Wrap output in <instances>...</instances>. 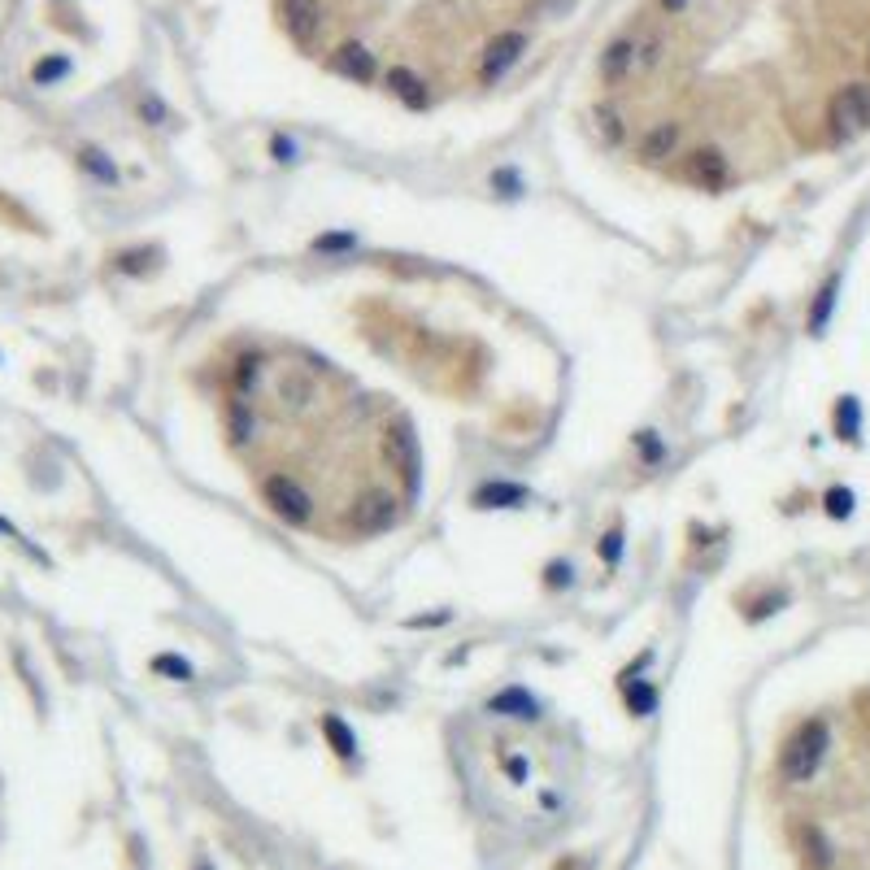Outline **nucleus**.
I'll return each instance as SVG.
<instances>
[{
  "label": "nucleus",
  "mask_w": 870,
  "mask_h": 870,
  "mask_svg": "<svg viewBox=\"0 0 870 870\" xmlns=\"http://www.w3.org/2000/svg\"><path fill=\"white\" fill-rule=\"evenodd\" d=\"M822 753H827V727L814 718V723H805V727L784 744V753H779V775H784L787 784H805L818 766H822Z\"/></svg>",
  "instance_id": "obj_1"
},
{
  "label": "nucleus",
  "mask_w": 870,
  "mask_h": 870,
  "mask_svg": "<svg viewBox=\"0 0 870 870\" xmlns=\"http://www.w3.org/2000/svg\"><path fill=\"white\" fill-rule=\"evenodd\" d=\"M831 127L836 136L870 131V83H848L831 96Z\"/></svg>",
  "instance_id": "obj_2"
},
{
  "label": "nucleus",
  "mask_w": 870,
  "mask_h": 870,
  "mask_svg": "<svg viewBox=\"0 0 870 870\" xmlns=\"http://www.w3.org/2000/svg\"><path fill=\"white\" fill-rule=\"evenodd\" d=\"M266 501H270V509L279 514L283 523H292V527H301V523H309L313 518V501H309V492L296 483L292 475H270L266 479Z\"/></svg>",
  "instance_id": "obj_3"
},
{
  "label": "nucleus",
  "mask_w": 870,
  "mask_h": 870,
  "mask_svg": "<svg viewBox=\"0 0 870 870\" xmlns=\"http://www.w3.org/2000/svg\"><path fill=\"white\" fill-rule=\"evenodd\" d=\"M392 518H396V497L392 492H383V488L362 492V497L353 501V509H348V523H353L362 535H374V532H383V527H392Z\"/></svg>",
  "instance_id": "obj_4"
},
{
  "label": "nucleus",
  "mask_w": 870,
  "mask_h": 870,
  "mask_svg": "<svg viewBox=\"0 0 870 870\" xmlns=\"http://www.w3.org/2000/svg\"><path fill=\"white\" fill-rule=\"evenodd\" d=\"M275 396H279V409H287V414H305L309 405L318 400V383H313L309 370L287 365L279 379H275Z\"/></svg>",
  "instance_id": "obj_5"
},
{
  "label": "nucleus",
  "mask_w": 870,
  "mask_h": 870,
  "mask_svg": "<svg viewBox=\"0 0 870 870\" xmlns=\"http://www.w3.org/2000/svg\"><path fill=\"white\" fill-rule=\"evenodd\" d=\"M283 13V31L296 40V44H313V35L322 31V9L318 0H279Z\"/></svg>",
  "instance_id": "obj_6"
},
{
  "label": "nucleus",
  "mask_w": 870,
  "mask_h": 870,
  "mask_svg": "<svg viewBox=\"0 0 870 870\" xmlns=\"http://www.w3.org/2000/svg\"><path fill=\"white\" fill-rule=\"evenodd\" d=\"M527 48V35H518V31H509V35H497L492 44H488V53H483V66H479V75H483V83H492V79H501L509 66L523 57Z\"/></svg>",
  "instance_id": "obj_7"
},
{
  "label": "nucleus",
  "mask_w": 870,
  "mask_h": 870,
  "mask_svg": "<svg viewBox=\"0 0 870 870\" xmlns=\"http://www.w3.org/2000/svg\"><path fill=\"white\" fill-rule=\"evenodd\" d=\"M388 457H392V466L400 470V479L409 483V488H418V440L409 435V426H388Z\"/></svg>",
  "instance_id": "obj_8"
},
{
  "label": "nucleus",
  "mask_w": 870,
  "mask_h": 870,
  "mask_svg": "<svg viewBox=\"0 0 870 870\" xmlns=\"http://www.w3.org/2000/svg\"><path fill=\"white\" fill-rule=\"evenodd\" d=\"M627 75H636V40H631V35L614 40V44L601 53V83L618 87Z\"/></svg>",
  "instance_id": "obj_9"
},
{
  "label": "nucleus",
  "mask_w": 870,
  "mask_h": 870,
  "mask_svg": "<svg viewBox=\"0 0 870 870\" xmlns=\"http://www.w3.org/2000/svg\"><path fill=\"white\" fill-rule=\"evenodd\" d=\"M331 66H336L344 79H357V83H370V79H374V53H365L362 44H344V48H336Z\"/></svg>",
  "instance_id": "obj_10"
},
{
  "label": "nucleus",
  "mask_w": 870,
  "mask_h": 870,
  "mask_svg": "<svg viewBox=\"0 0 870 870\" xmlns=\"http://www.w3.org/2000/svg\"><path fill=\"white\" fill-rule=\"evenodd\" d=\"M688 174H692L697 183H705V188H723V183H727V157H723L718 148H701V153H692Z\"/></svg>",
  "instance_id": "obj_11"
},
{
  "label": "nucleus",
  "mask_w": 870,
  "mask_h": 870,
  "mask_svg": "<svg viewBox=\"0 0 870 870\" xmlns=\"http://www.w3.org/2000/svg\"><path fill=\"white\" fill-rule=\"evenodd\" d=\"M679 140H683V127H679V122H662V127H653V131L645 136L640 157H645V162H666L674 148H679Z\"/></svg>",
  "instance_id": "obj_12"
},
{
  "label": "nucleus",
  "mask_w": 870,
  "mask_h": 870,
  "mask_svg": "<svg viewBox=\"0 0 870 870\" xmlns=\"http://www.w3.org/2000/svg\"><path fill=\"white\" fill-rule=\"evenodd\" d=\"M388 87H392V96H400L409 110H422L426 105V83H422L414 70H405V66L388 70Z\"/></svg>",
  "instance_id": "obj_13"
},
{
  "label": "nucleus",
  "mask_w": 870,
  "mask_h": 870,
  "mask_svg": "<svg viewBox=\"0 0 870 870\" xmlns=\"http://www.w3.org/2000/svg\"><path fill=\"white\" fill-rule=\"evenodd\" d=\"M657 61H662V35L657 31L636 35V70H653Z\"/></svg>",
  "instance_id": "obj_14"
},
{
  "label": "nucleus",
  "mask_w": 870,
  "mask_h": 870,
  "mask_svg": "<svg viewBox=\"0 0 870 870\" xmlns=\"http://www.w3.org/2000/svg\"><path fill=\"white\" fill-rule=\"evenodd\" d=\"M322 731L331 735V744H336V753H339V758H353V753H357V740L348 735V727L339 723L336 714H327V718H322Z\"/></svg>",
  "instance_id": "obj_15"
},
{
  "label": "nucleus",
  "mask_w": 870,
  "mask_h": 870,
  "mask_svg": "<svg viewBox=\"0 0 870 870\" xmlns=\"http://www.w3.org/2000/svg\"><path fill=\"white\" fill-rule=\"evenodd\" d=\"M492 709H497V714L514 709V718H532V714H535V701H527L523 692H505V697H497V701H492Z\"/></svg>",
  "instance_id": "obj_16"
},
{
  "label": "nucleus",
  "mask_w": 870,
  "mask_h": 870,
  "mask_svg": "<svg viewBox=\"0 0 870 870\" xmlns=\"http://www.w3.org/2000/svg\"><path fill=\"white\" fill-rule=\"evenodd\" d=\"M249 426H253V414H249L244 405H235V409H231V440L244 444V440H249Z\"/></svg>",
  "instance_id": "obj_17"
},
{
  "label": "nucleus",
  "mask_w": 870,
  "mask_h": 870,
  "mask_svg": "<svg viewBox=\"0 0 870 870\" xmlns=\"http://www.w3.org/2000/svg\"><path fill=\"white\" fill-rule=\"evenodd\" d=\"M596 127H601V140H605V144H618V140H622V127H618V113L614 110H601V113H596Z\"/></svg>",
  "instance_id": "obj_18"
},
{
  "label": "nucleus",
  "mask_w": 870,
  "mask_h": 870,
  "mask_svg": "<svg viewBox=\"0 0 870 870\" xmlns=\"http://www.w3.org/2000/svg\"><path fill=\"white\" fill-rule=\"evenodd\" d=\"M57 75H66V57H53V61H40L35 66V83H53Z\"/></svg>",
  "instance_id": "obj_19"
},
{
  "label": "nucleus",
  "mask_w": 870,
  "mask_h": 870,
  "mask_svg": "<svg viewBox=\"0 0 870 870\" xmlns=\"http://www.w3.org/2000/svg\"><path fill=\"white\" fill-rule=\"evenodd\" d=\"M831 296H836V283H827V292L818 296V309H814V318H810V327H814V331H822V322H827V309H831Z\"/></svg>",
  "instance_id": "obj_20"
},
{
  "label": "nucleus",
  "mask_w": 870,
  "mask_h": 870,
  "mask_svg": "<svg viewBox=\"0 0 870 870\" xmlns=\"http://www.w3.org/2000/svg\"><path fill=\"white\" fill-rule=\"evenodd\" d=\"M257 365H261V357H240V365H235V379H240V388L257 383Z\"/></svg>",
  "instance_id": "obj_21"
},
{
  "label": "nucleus",
  "mask_w": 870,
  "mask_h": 870,
  "mask_svg": "<svg viewBox=\"0 0 870 870\" xmlns=\"http://www.w3.org/2000/svg\"><path fill=\"white\" fill-rule=\"evenodd\" d=\"M157 671H170V674H179V679H188V662H179V657H157Z\"/></svg>",
  "instance_id": "obj_22"
},
{
  "label": "nucleus",
  "mask_w": 870,
  "mask_h": 870,
  "mask_svg": "<svg viewBox=\"0 0 870 870\" xmlns=\"http://www.w3.org/2000/svg\"><path fill=\"white\" fill-rule=\"evenodd\" d=\"M827 501H831V514H848V492H831Z\"/></svg>",
  "instance_id": "obj_23"
},
{
  "label": "nucleus",
  "mask_w": 870,
  "mask_h": 870,
  "mask_svg": "<svg viewBox=\"0 0 870 870\" xmlns=\"http://www.w3.org/2000/svg\"><path fill=\"white\" fill-rule=\"evenodd\" d=\"M683 4H688V0H662V9H666V13H683Z\"/></svg>",
  "instance_id": "obj_24"
},
{
  "label": "nucleus",
  "mask_w": 870,
  "mask_h": 870,
  "mask_svg": "<svg viewBox=\"0 0 870 870\" xmlns=\"http://www.w3.org/2000/svg\"><path fill=\"white\" fill-rule=\"evenodd\" d=\"M200 870H205V866H200Z\"/></svg>",
  "instance_id": "obj_25"
}]
</instances>
